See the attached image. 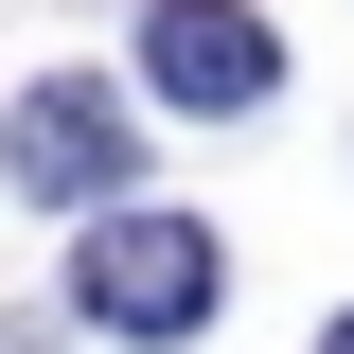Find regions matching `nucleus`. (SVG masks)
Masks as SVG:
<instances>
[{
  "mask_svg": "<svg viewBox=\"0 0 354 354\" xmlns=\"http://www.w3.org/2000/svg\"><path fill=\"white\" fill-rule=\"evenodd\" d=\"M142 71L177 88V106H266V88H283V36H266L248 0H160V18H142Z\"/></svg>",
  "mask_w": 354,
  "mask_h": 354,
  "instance_id": "nucleus-3",
  "label": "nucleus"
},
{
  "mask_svg": "<svg viewBox=\"0 0 354 354\" xmlns=\"http://www.w3.org/2000/svg\"><path fill=\"white\" fill-rule=\"evenodd\" d=\"M71 319H106V337H195V319H213V230L195 213H106L71 248Z\"/></svg>",
  "mask_w": 354,
  "mask_h": 354,
  "instance_id": "nucleus-1",
  "label": "nucleus"
},
{
  "mask_svg": "<svg viewBox=\"0 0 354 354\" xmlns=\"http://www.w3.org/2000/svg\"><path fill=\"white\" fill-rule=\"evenodd\" d=\"M124 160H142V106H124L106 71H53V88H18V124H0V177H18V195H53V213L124 195Z\"/></svg>",
  "mask_w": 354,
  "mask_h": 354,
  "instance_id": "nucleus-2",
  "label": "nucleus"
},
{
  "mask_svg": "<svg viewBox=\"0 0 354 354\" xmlns=\"http://www.w3.org/2000/svg\"><path fill=\"white\" fill-rule=\"evenodd\" d=\"M319 354H354V319H337V337H319Z\"/></svg>",
  "mask_w": 354,
  "mask_h": 354,
  "instance_id": "nucleus-4",
  "label": "nucleus"
}]
</instances>
